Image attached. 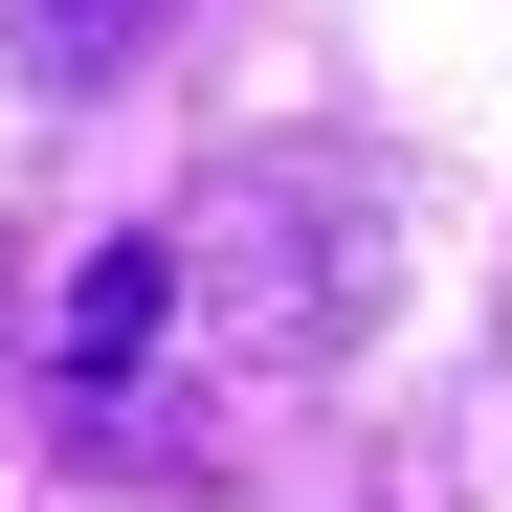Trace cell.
Segmentation results:
<instances>
[{
	"instance_id": "6da1fadb",
	"label": "cell",
	"mask_w": 512,
	"mask_h": 512,
	"mask_svg": "<svg viewBox=\"0 0 512 512\" xmlns=\"http://www.w3.org/2000/svg\"><path fill=\"white\" fill-rule=\"evenodd\" d=\"M156 312H179V245H112V268L67 290V401H112V379L156 357Z\"/></svg>"
},
{
	"instance_id": "7a4b0ae2",
	"label": "cell",
	"mask_w": 512,
	"mask_h": 512,
	"mask_svg": "<svg viewBox=\"0 0 512 512\" xmlns=\"http://www.w3.org/2000/svg\"><path fill=\"white\" fill-rule=\"evenodd\" d=\"M134 23H156V0H23V67H45V90H112Z\"/></svg>"
}]
</instances>
